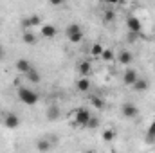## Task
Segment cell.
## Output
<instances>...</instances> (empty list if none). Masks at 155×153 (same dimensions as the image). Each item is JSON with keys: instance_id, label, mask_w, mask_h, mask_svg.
Wrapping results in <instances>:
<instances>
[{"instance_id": "obj_1", "label": "cell", "mask_w": 155, "mask_h": 153, "mask_svg": "<svg viewBox=\"0 0 155 153\" xmlns=\"http://www.w3.org/2000/svg\"><path fill=\"white\" fill-rule=\"evenodd\" d=\"M18 99L24 103V105H36L38 103V94L35 90H29V88H18Z\"/></svg>"}, {"instance_id": "obj_2", "label": "cell", "mask_w": 155, "mask_h": 153, "mask_svg": "<svg viewBox=\"0 0 155 153\" xmlns=\"http://www.w3.org/2000/svg\"><path fill=\"white\" fill-rule=\"evenodd\" d=\"M90 112L87 110V108H78L76 112H74V121H76L78 126H87L88 124V121H90Z\"/></svg>"}, {"instance_id": "obj_3", "label": "cell", "mask_w": 155, "mask_h": 153, "mask_svg": "<svg viewBox=\"0 0 155 153\" xmlns=\"http://www.w3.org/2000/svg\"><path fill=\"white\" fill-rule=\"evenodd\" d=\"M4 126H5L7 130H15V128H18V126H20V117H18L16 114H13V112L5 114V117H4Z\"/></svg>"}, {"instance_id": "obj_4", "label": "cell", "mask_w": 155, "mask_h": 153, "mask_svg": "<svg viewBox=\"0 0 155 153\" xmlns=\"http://www.w3.org/2000/svg\"><path fill=\"white\" fill-rule=\"evenodd\" d=\"M121 114L124 115L126 119H134V117L139 115V108H137L134 103H124V105L121 106Z\"/></svg>"}, {"instance_id": "obj_5", "label": "cell", "mask_w": 155, "mask_h": 153, "mask_svg": "<svg viewBox=\"0 0 155 153\" xmlns=\"http://www.w3.org/2000/svg\"><path fill=\"white\" fill-rule=\"evenodd\" d=\"M126 27H128V31H130V33H141L143 24H141V20H139L137 16L130 15V16L126 18Z\"/></svg>"}, {"instance_id": "obj_6", "label": "cell", "mask_w": 155, "mask_h": 153, "mask_svg": "<svg viewBox=\"0 0 155 153\" xmlns=\"http://www.w3.org/2000/svg\"><path fill=\"white\" fill-rule=\"evenodd\" d=\"M137 79H139V74H137V70H135V69H126V70H124L123 81H124L126 85H130V86H132Z\"/></svg>"}, {"instance_id": "obj_7", "label": "cell", "mask_w": 155, "mask_h": 153, "mask_svg": "<svg viewBox=\"0 0 155 153\" xmlns=\"http://www.w3.org/2000/svg\"><path fill=\"white\" fill-rule=\"evenodd\" d=\"M40 25V16L38 15H31L29 18H25L22 22V27L24 29H31V27H38Z\"/></svg>"}, {"instance_id": "obj_8", "label": "cell", "mask_w": 155, "mask_h": 153, "mask_svg": "<svg viewBox=\"0 0 155 153\" xmlns=\"http://www.w3.org/2000/svg\"><path fill=\"white\" fill-rule=\"evenodd\" d=\"M78 72L83 77L90 76V74H92V65H90V61H81V63L78 65Z\"/></svg>"}, {"instance_id": "obj_9", "label": "cell", "mask_w": 155, "mask_h": 153, "mask_svg": "<svg viewBox=\"0 0 155 153\" xmlns=\"http://www.w3.org/2000/svg\"><path fill=\"white\" fill-rule=\"evenodd\" d=\"M56 27L52 25V24H45V25H41V34L45 36V38H54L56 36Z\"/></svg>"}, {"instance_id": "obj_10", "label": "cell", "mask_w": 155, "mask_h": 153, "mask_svg": "<svg viewBox=\"0 0 155 153\" xmlns=\"http://www.w3.org/2000/svg\"><path fill=\"white\" fill-rule=\"evenodd\" d=\"M31 69H33V67H31V63H29L27 60H18V61H16V70H18V72L27 74Z\"/></svg>"}, {"instance_id": "obj_11", "label": "cell", "mask_w": 155, "mask_h": 153, "mask_svg": "<svg viewBox=\"0 0 155 153\" xmlns=\"http://www.w3.org/2000/svg\"><path fill=\"white\" fill-rule=\"evenodd\" d=\"M60 106H56V105H51L49 108H47V119L49 121H56L58 117H60Z\"/></svg>"}, {"instance_id": "obj_12", "label": "cell", "mask_w": 155, "mask_h": 153, "mask_svg": "<svg viewBox=\"0 0 155 153\" xmlns=\"http://www.w3.org/2000/svg\"><path fill=\"white\" fill-rule=\"evenodd\" d=\"M132 52H128V50H121L119 52V56H117V61L121 63V65H128L130 61H132Z\"/></svg>"}, {"instance_id": "obj_13", "label": "cell", "mask_w": 155, "mask_h": 153, "mask_svg": "<svg viewBox=\"0 0 155 153\" xmlns=\"http://www.w3.org/2000/svg\"><path fill=\"white\" fill-rule=\"evenodd\" d=\"M148 86H150V85H148V81H146V79H143V77H139V79L132 85V88H134L135 92H144Z\"/></svg>"}, {"instance_id": "obj_14", "label": "cell", "mask_w": 155, "mask_h": 153, "mask_svg": "<svg viewBox=\"0 0 155 153\" xmlns=\"http://www.w3.org/2000/svg\"><path fill=\"white\" fill-rule=\"evenodd\" d=\"M76 86L79 92H87L88 88H90V79L88 77H79L76 81Z\"/></svg>"}, {"instance_id": "obj_15", "label": "cell", "mask_w": 155, "mask_h": 153, "mask_svg": "<svg viewBox=\"0 0 155 153\" xmlns=\"http://www.w3.org/2000/svg\"><path fill=\"white\" fill-rule=\"evenodd\" d=\"M51 141H47V139H40L38 142H36V150L38 151H49L51 150Z\"/></svg>"}, {"instance_id": "obj_16", "label": "cell", "mask_w": 155, "mask_h": 153, "mask_svg": "<svg viewBox=\"0 0 155 153\" xmlns=\"http://www.w3.org/2000/svg\"><path fill=\"white\" fill-rule=\"evenodd\" d=\"M90 103H92V106H94V108H97V110H103V108H105L103 99H101V97H97V96H90Z\"/></svg>"}, {"instance_id": "obj_17", "label": "cell", "mask_w": 155, "mask_h": 153, "mask_svg": "<svg viewBox=\"0 0 155 153\" xmlns=\"http://www.w3.org/2000/svg\"><path fill=\"white\" fill-rule=\"evenodd\" d=\"M25 76H27V79H29L31 83H35V85H36V83H40V74H38V70H36V69H31Z\"/></svg>"}, {"instance_id": "obj_18", "label": "cell", "mask_w": 155, "mask_h": 153, "mask_svg": "<svg viewBox=\"0 0 155 153\" xmlns=\"http://www.w3.org/2000/svg\"><path fill=\"white\" fill-rule=\"evenodd\" d=\"M65 33H67V36H74V34H79V33H81V27H79L78 24H71Z\"/></svg>"}, {"instance_id": "obj_19", "label": "cell", "mask_w": 155, "mask_h": 153, "mask_svg": "<svg viewBox=\"0 0 155 153\" xmlns=\"http://www.w3.org/2000/svg\"><path fill=\"white\" fill-rule=\"evenodd\" d=\"M24 41H25L27 45H35V43H36V36H35V33L25 31V33H24Z\"/></svg>"}, {"instance_id": "obj_20", "label": "cell", "mask_w": 155, "mask_h": 153, "mask_svg": "<svg viewBox=\"0 0 155 153\" xmlns=\"http://www.w3.org/2000/svg\"><path fill=\"white\" fill-rule=\"evenodd\" d=\"M146 141L148 142H153L155 141V121L148 126V132H146Z\"/></svg>"}, {"instance_id": "obj_21", "label": "cell", "mask_w": 155, "mask_h": 153, "mask_svg": "<svg viewBox=\"0 0 155 153\" xmlns=\"http://www.w3.org/2000/svg\"><path fill=\"white\" fill-rule=\"evenodd\" d=\"M114 137H116V132L114 130H105L103 132V141L110 142V141H114Z\"/></svg>"}, {"instance_id": "obj_22", "label": "cell", "mask_w": 155, "mask_h": 153, "mask_svg": "<svg viewBox=\"0 0 155 153\" xmlns=\"http://www.w3.org/2000/svg\"><path fill=\"white\" fill-rule=\"evenodd\" d=\"M101 58H103V61H112V60H114V52H112L110 49H105L103 54H101Z\"/></svg>"}, {"instance_id": "obj_23", "label": "cell", "mask_w": 155, "mask_h": 153, "mask_svg": "<svg viewBox=\"0 0 155 153\" xmlns=\"http://www.w3.org/2000/svg\"><path fill=\"white\" fill-rule=\"evenodd\" d=\"M116 18V13L112 11V9H108V11H105V15H103V22H112Z\"/></svg>"}, {"instance_id": "obj_24", "label": "cell", "mask_w": 155, "mask_h": 153, "mask_svg": "<svg viewBox=\"0 0 155 153\" xmlns=\"http://www.w3.org/2000/svg\"><path fill=\"white\" fill-rule=\"evenodd\" d=\"M103 50H105V49H103L99 43H94V45H92V56H101Z\"/></svg>"}, {"instance_id": "obj_25", "label": "cell", "mask_w": 155, "mask_h": 153, "mask_svg": "<svg viewBox=\"0 0 155 153\" xmlns=\"http://www.w3.org/2000/svg\"><path fill=\"white\" fill-rule=\"evenodd\" d=\"M87 126H88V128H92V130H94V128H97V126H99V119H97V117H94V115H92V117H90V121H88V124H87Z\"/></svg>"}, {"instance_id": "obj_26", "label": "cell", "mask_w": 155, "mask_h": 153, "mask_svg": "<svg viewBox=\"0 0 155 153\" xmlns=\"http://www.w3.org/2000/svg\"><path fill=\"white\" fill-rule=\"evenodd\" d=\"M85 153H96V151L94 150H88V151H85Z\"/></svg>"}, {"instance_id": "obj_27", "label": "cell", "mask_w": 155, "mask_h": 153, "mask_svg": "<svg viewBox=\"0 0 155 153\" xmlns=\"http://www.w3.org/2000/svg\"><path fill=\"white\" fill-rule=\"evenodd\" d=\"M0 58H2V50H0Z\"/></svg>"}]
</instances>
